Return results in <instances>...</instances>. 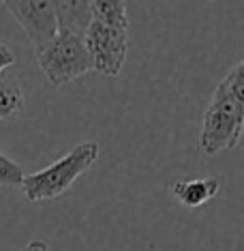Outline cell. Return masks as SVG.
Instances as JSON below:
<instances>
[{
	"mask_svg": "<svg viewBox=\"0 0 244 251\" xmlns=\"http://www.w3.org/2000/svg\"><path fill=\"white\" fill-rule=\"evenodd\" d=\"M244 127V62L231 69L214 90L203 114L200 146L206 155L238 146Z\"/></svg>",
	"mask_w": 244,
	"mask_h": 251,
	"instance_id": "1",
	"label": "cell"
},
{
	"mask_svg": "<svg viewBox=\"0 0 244 251\" xmlns=\"http://www.w3.org/2000/svg\"><path fill=\"white\" fill-rule=\"evenodd\" d=\"M96 159H99V144L96 142H82L56 163L39 170L35 174L24 176L20 187L30 202L54 200L69 189L88 168H92Z\"/></svg>",
	"mask_w": 244,
	"mask_h": 251,
	"instance_id": "2",
	"label": "cell"
},
{
	"mask_svg": "<svg viewBox=\"0 0 244 251\" xmlns=\"http://www.w3.org/2000/svg\"><path fill=\"white\" fill-rule=\"evenodd\" d=\"M37 62L47 82H52L54 86L69 84L92 71V58L84 45V37L62 28H58L52 43L41 54H37Z\"/></svg>",
	"mask_w": 244,
	"mask_h": 251,
	"instance_id": "3",
	"label": "cell"
},
{
	"mask_svg": "<svg viewBox=\"0 0 244 251\" xmlns=\"http://www.w3.org/2000/svg\"><path fill=\"white\" fill-rule=\"evenodd\" d=\"M84 45L92 58V71H99L105 77L120 75L129 52L127 32L113 30V28L90 20L86 32H84Z\"/></svg>",
	"mask_w": 244,
	"mask_h": 251,
	"instance_id": "4",
	"label": "cell"
},
{
	"mask_svg": "<svg viewBox=\"0 0 244 251\" xmlns=\"http://www.w3.org/2000/svg\"><path fill=\"white\" fill-rule=\"evenodd\" d=\"M4 7L26 30L32 48H35V54H41L52 43V39L58 32L54 2H47V0H41V2H37V0H7Z\"/></svg>",
	"mask_w": 244,
	"mask_h": 251,
	"instance_id": "5",
	"label": "cell"
},
{
	"mask_svg": "<svg viewBox=\"0 0 244 251\" xmlns=\"http://www.w3.org/2000/svg\"><path fill=\"white\" fill-rule=\"evenodd\" d=\"M176 200L186 208H200L219 193L217 178H186L176 180L172 187Z\"/></svg>",
	"mask_w": 244,
	"mask_h": 251,
	"instance_id": "6",
	"label": "cell"
},
{
	"mask_svg": "<svg viewBox=\"0 0 244 251\" xmlns=\"http://www.w3.org/2000/svg\"><path fill=\"white\" fill-rule=\"evenodd\" d=\"M56 9V20H58V28L62 30H71L75 35L84 37L86 28L90 24V7L88 2L82 0H73V2H54Z\"/></svg>",
	"mask_w": 244,
	"mask_h": 251,
	"instance_id": "7",
	"label": "cell"
},
{
	"mask_svg": "<svg viewBox=\"0 0 244 251\" xmlns=\"http://www.w3.org/2000/svg\"><path fill=\"white\" fill-rule=\"evenodd\" d=\"M90 7V18L99 24H103L113 30L127 32L129 18H127V4L120 0H92L88 2Z\"/></svg>",
	"mask_w": 244,
	"mask_h": 251,
	"instance_id": "8",
	"label": "cell"
},
{
	"mask_svg": "<svg viewBox=\"0 0 244 251\" xmlns=\"http://www.w3.org/2000/svg\"><path fill=\"white\" fill-rule=\"evenodd\" d=\"M24 107V93L15 75L0 73V121L15 118Z\"/></svg>",
	"mask_w": 244,
	"mask_h": 251,
	"instance_id": "9",
	"label": "cell"
},
{
	"mask_svg": "<svg viewBox=\"0 0 244 251\" xmlns=\"http://www.w3.org/2000/svg\"><path fill=\"white\" fill-rule=\"evenodd\" d=\"M24 176L20 165L0 151V187H20Z\"/></svg>",
	"mask_w": 244,
	"mask_h": 251,
	"instance_id": "10",
	"label": "cell"
},
{
	"mask_svg": "<svg viewBox=\"0 0 244 251\" xmlns=\"http://www.w3.org/2000/svg\"><path fill=\"white\" fill-rule=\"evenodd\" d=\"M11 65H15V54L11 52V48L7 43L0 41V73L4 69H9Z\"/></svg>",
	"mask_w": 244,
	"mask_h": 251,
	"instance_id": "11",
	"label": "cell"
},
{
	"mask_svg": "<svg viewBox=\"0 0 244 251\" xmlns=\"http://www.w3.org/2000/svg\"><path fill=\"white\" fill-rule=\"evenodd\" d=\"M22 251H49V245L45 241H30Z\"/></svg>",
	"mask_w": 244,
	"mask_h": 251,
	"instance_id": "12",
	"label": "cell"
}]
</instances>
